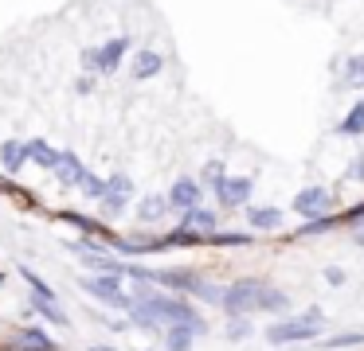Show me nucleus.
<instances>
[{
	"mask_svg": "<svg viewBox=\"0 0 364 351\" xmlns=\"http://www.w3.org/2000/svg\"><path fill=\"white\" fill-rule=\"evenodd\" d=\"M82 289H87L90 296H98V301L114 304V308H134V301L126 296L118 273H106V277H87V281H82Z\"/></svg>",
	"mask_w": 364,
	"mask_h": 351,
	"instance_id": "3",
	"label": "nucleus"
},
{
	"mask_svg": "<svg viewBox=\"0 0 364 351\" xmlns=\"http://www.w3.org/2000/svg\"><path fill=\"white\" fill-rule=\"evenodd\" d=\"M353 343H360V335H356V332H345V335H333L329 347H353Z\"/></svg>",
	"mask_w": 364,
	"mask_h": 351,
	"instance_id": "27",
	"label": "nucleus"
},
{
	"mask_svg": "<svg viewBox=\"0 0 364 351\" xmlns=\"http://www.w3.org/2000/svg\"><path fill=\"white\" fill-rule=\"evenodd\" d=\"M196 203H200V184H196V179H176L173 191H168V207L192 211Z\"/></svg>",
	"mask_w": 364,
	"mask_h": 351,
	"instance_id": "9",
	"label": "nucleus"
},
{
	"mask_svg": "<svg viewBox=\"0 0 364 351\" xmlns=\"http://www.w3.org/2000/svg\"><path fill=\"white\" fill-rule=\"evenodd\" d=\"M20 273H24V281L32 285V293H36V296H48V301H51V293H55V289H48V281H40L32 269H28V265H20Z\"/></svg>",
	"mask_w": 364,
	"mask_h": 351,
	"instance_id": "24",
	"label": "nucleus"
},
{
	"mask_svg": "<svg viewBox=\"0 0 364 351\" xmlns=\"http://www.w3.org/2000/svg\"><path fill=\"white\" fill-rule=\"evenodd\" d=\"M79 187L87 191V199H98V203H102V195H106V179H98V176H90V172H87Z\"/></svg>",
	"mask_w": 364,
	"mask_h": 351,
	"instance_id": "23",
	"label": "nucleus"
},
{
	"mask_svg": "<svg viewBox=\"0 0 364 351\" xmlns=\"http://www.w3.org/2000/svg\"><path fill=\"white\" fill-rule=\"evenodd\" d=\"M360 176H364V156H356L353 168H348V179H360Z\"/></svg>",
	"mask_w": 364,
	"mask_h": 351,
	"instance_id": "29",
	"label": "nucleus"
},
{
	"mask_svg": "<svg viewBox=\"0 0 364 351\" xmlns=\"http://www.w3.org/2000/svg\"><path fill=\"white\" fill-rule=\"evenodd\" d=\"M192 335H196L192 328L173 324V328H168V335H165V347H168V351H188V347H192Z\"/></svg>",
	"mask_w": 364,
	"mask_h": 351,
	"instance_id": "19",
	"label": "nucleus"
},
{
	"mask_svg": "<svg viewBox=\"0 0 364 351\" xmlns=\"http://www.w3.org/2000/svg\"><path fill=\"white\" fill-rule=\"evenodd\" d=\"M290 308V296L278 293V289H267V296H262V312H286Z\"/></svg>",
	"mask_w": 364,
	"mask_h": 351,
	"instance_id": "22",
	"label": "nucleus"
},
{
	"mask_svg": "<svg viewBox=\"0 0 364 351\" xmlns=\"http://www.w3.org/2000/svg\"><path fill=\"white\" fill-rule=\"evenodd\" d=\"M325 281L329 285H345V269H325Z\"/></svg>",
	"mask_w": 364,
	"mask_h": 351,
	"instance_id": "28",
	"label": "nucleus"
},
{
	"mask_svg": "<svg viewBox=\"0 0 364 351\" xmlns=\"http://www.w3.org/2000/svg\"><path fill=\"white\" fill-rule=\"evenodd\" d=\"M223 179H228V176H223V164H220V160H212V164H204V184H212V187H220V184H223Z\"/></svg>",
	"mask_w": 364,
	"mask_h": 351,
	"instance_id": "25",
	"label": "nucleus"
},
{
	"mask_svg": "<svg viewBox=\"0 0 364 351\" xmlns=\"http://www.w3.org/2000/svg\"><path fill=\"white\" fill-rule=\"evenodd\" d=\"M215 195H220L223 207H243L247 195H251V179H247V176H235V179H231V176H228L220 187H215Z\"/></svg>",
	"mask_w": 364,
	"mask_h": 351,
	"instance_id": "8",
	"label": "nucleus"
},
{
	"mask_svg": "<svg viewBox=\"0 0 364 351\" xmlns=\"http://www.w3.org/2000/svg\"><path fill=\"white\" fill-rule=\"evenodd\" d=\"M345 86L364 90V55H353V59L345 62Z\"/></svg>",
	"mask_w": 364,
	"mask_h": 351,
	"instance_id": "20",
	"label": "nucleus"
},
{
	"mask_svg": "<svg viewBox=\"0 0 364 351\" xmlns=\"http://www.w3.org/2000/svg\"><path fill=\"white\" fill-rule=\"evenodd\" d=\"M51 172H55L59 184H67V187H71V184H82V176H87V168H82V160H79L75 152H59V164H55Z\"/></svg>",
	"mask_w": 364,
	"mask_h": 351,
	"instance_id": "10",
	"label": "nucleus"
},
{
	"mask_svg": "<svg viewBox=\"0 0 364 351\" xmlns=\"http://www.w3.org/2000/svg\"><path fill=\"white\" fill-rule=\"evenodd\" d=\"M161 67H165V59H161L157 51H137L134 55V78H153Z\"/></svg>",
	"mask_w": 364,
	"mask_h": 351,
	"instance_id": "14",
	"label": "nucleus"
},
{
	"mask_svg": "<svg viewBox=\"0 0 364 351\" xmlns=\"http://www.w3.org/2000/svg\"><path fill=\"white\" fill-rule=\"evenodd\" d=\"M247 223L259 226V230H278L282 226V211L278 207H251L247 211Z\"/></svg>",
	"mask_w": 364,
	"mask_h": 351,
	"instance_id": "13",
	"label": "nucleus"
},
{
	"mask_svg": "<svg viewBox=\"0 0 364 351\" xmlns=\"http://www.w3.org/2000/svg\"><path fill=\"white\" fill-rule=\"evenodd\" d=\"M270 285H262V281H235L231 289H223V308L231 312V316H243V312H259L262 308V296H267Z\"/></svg>",
	"mask_w": 364,
	"mask_h": 351,
	"instance_id": "2",
	"label": "nucleus"
},
{
	"mask_svg": "<svg viewBox=\"0 0 364 351\" xmlns=\"http://www.w3.org/2000/svg\"><path fill=\"white\" fill-rule=\"evenodd\" d=\"M356 242H360V246H364V230H356Z\"/></svg>",
	"mask_w": 364,
	"mask_h": 351,
	"instance_id": "30",
	"label": "nucleus"
},
{
	"mask_svg": "<svg viewBox=\"0 0 364 351\" xmlns=\"http://www.w3.org/2000/svg\"><path fill=\"white\" fill-rule=\"evenodd\" d=\"M126 47H129V39H110L102 51H87L82 59H87V67H98L102 74H110V70H118V62H122V55H126Z\"/></svg>",
	"mask_w": 364,
	"mask_h": 351,
	"instance_id": "7",
	"label": "nucleus"
},
{
	"mask_svg": "<svg viewBox=\"0 0 364 351\" xmlns=\"http://www.w3.org/2000/svg\"><path fill=\"white\" fill-rule=\"evenodd\" d=\"M129 195H134L129 176H110V179H106V195H102V211H106V215H122L126 203H129Z\"/></svg>",
	"mask_w": 364,
	"mask_h": 351,
	"instance_id": "6",
	"label": "nucleus"
},
{
	"mask_svg": "<svg viewBox=\"0 0 364 351\" xmlns=\"http://www.w3.org/2000/svg\"><path fill=\"white\" fill-rule=\"evenodd\" d=\"M90 351H114V347H90Z\"/></svg>",
	"mask_w": 364,
	"mask_h": 351,
	"instance_id": "31",
	"label": "nucleus"
},
{
	"mask_svg": "<svg viewBox=\"0 0 364 351\" xmlns=\"http://www.w3.org/2000/svg\"><path fill=\"white\" fill-rule=\"evenodd\" d=\"M134 320L137 324H184L192 328V332H204V324H200V316L188 308L184 301H168V296H145V301H134Z\"/></svg>",
	"mask_w": 364,
	"mask_h": 351,
	"instance_id": "1",
	"label": "nucleus"
},
{
	"mask_svg": "<svg viewBox=\"0 0 364 351\" xmlns=\"http://www.w3.org/2000/svg\"><path fill=\"white\" fill-rule=\"evenodd\" d=\"M333 207V195L325 191V187H306V191L294 195V211H298L301 218H325Z\"/></svg>",
	"mask_w": 364,
	"mask_h": 351,
	"instance_id": "4",
	"label": "nucleus"
},
{
	"mask_svg": "<svg viewBox=\"0 0 364 351\" xmlns=\"http://www.w3.org/2000/svg\"><path fill=\"white\" fill-rule=\"evenodd\" d=\"M184 230H188V234H212L215 230V215H212V211H204V207L184 211Z\"/></svg>",
	"mask_w": 364,
	"mask_h": 351,
	"instance_id": "11",
	"label": "nucleus"
},
{
	"mask_svg": "<svg viewBox=\"0 0 364 351\" xmlns=\"http://www.w3.org/2000/svg\"><path fill=\"white\" fill-rule=\"evenodd\" d=\"M165 211H168V195H145L137 215H141L145 223H157V218H165Z\"/></svg>",
	"mask_w": 364,
	"mask_h": 351,
	"instance_id": "17",
	"label": "nucleus"
},
{
	"mask_svg": "<svg viewBox=\"0 0 364 351\" xmlns=\"http://www.w3.org/2000/svg\"><path fill=\"white\" fill-rule=\"evenodd\" d=\"M28 160H36L40 168H55V164H59V152L48 145V140H28Z\"/></svg>",
	"mask_w": 364,
	"mask_h": 351,
	"instance_id": "15",
	"label": "nucleus"
},
{
	"mask_svg": "<svg viewBox=\"0 0 364 351\" xmlns=\"http://www.w3.org/2000/svg\"><path fill=\"white\" fill-rule=\"evenodd\" d=\"M28 160V145H20V140H4L0 145V164H4V172H20Z\"/></svg>",
	"mask_w": 364,
	"mask_h": 351,
	"instance_id": "12",
	"label": "nucleus"
},
{
	"mask_svg": "<svg viewBox=\"0 0 364 351\" xmlns=\"http://www.w3.org/2000/svg\"><path fill=\"white\" fill-rule=\"evenodd\" d=\"M32 308H40L43 316L51 320V324H67L63 308H55V301H48V296H32Z\"/></svg>",
	"mask_w": 364,
	"mask_h": 351,
	"instance_id": "21",
	"label": "nucleus"
},
{
	"mask_svg": "<svg viewBox=\"0 0 364 351\" xmlns=\"http://www.w3.org/2000/svg\"><path fill=\"white\" fill-rule=\"evenodd\" d=\"M0 285H4V273H0Z\"/></svg>",
	"mask_w": 364,
	"mask_h": 351,
	"instance_id": "32",
	"label": "nucleus"
},
{
	"mask_svg": "<svg viewBox=\"0 0 364 351\" xmlns=\"http://www.w3.org/2000/svg\"><path fill=\"white\" fill-rule=\"evenodd\" d=\"M228 335H231V340H243V335H251V324H247V320H231Z\"/></svg>",
	"mask_w": 364,
	"mask_h": 351,
	"instance_id": "26",
	"label": "nucleus"
},
{
	"mask_svg": "<svg viewBox=\"0 0 364 351\" xmlns=\"http://www.w3.org/2000/svg\"><path fill=\"white\" fill-rule=\"evenodd\" d=\"M317 324H306V320H278V324L267 328L270 343H294V340H314Z\"/></svg>",
	"mask_w": 364,
	"mask_h": 351,
	"instance_id": "5",
	"label": "nucleus"
},
{
	"mask_svg": "<svg viewBox=\"0 0 364 351\" xmlns=\"http://www.w3.org/2000/svg\"><path fill=\"white\" fill-rule=\"evenodd\" d=\"M360 133H364V101H356L341 121V137H360Z\"/></svg>",
	"mask_w": 364,
	"mask_h": 351,
	"instance_id": "18",
	"label": "nucleus"
},
{
	"mask_svg": "<svg viewBox=\"0 0 364 351\" xmlns=\"http://www.w3.org/2000/svg\"><path fill=\"white\" fill-rule=\"evenodd\" d=\"M16 347H20V351H55L48 335L36 332V328H24V332H16Z\"/></svg>",
	"mask_w": 364,
	"mask_h": 351,
	"instance_id": "16",
	"label": "nucleus"
}]
</instances>
